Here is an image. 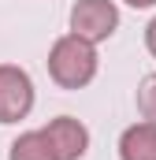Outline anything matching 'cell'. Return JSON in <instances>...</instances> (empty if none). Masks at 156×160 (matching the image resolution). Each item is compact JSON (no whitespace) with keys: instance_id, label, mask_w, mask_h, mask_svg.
<instances>
[{"instance_id":"cell-2","label":"cell","mask_w":156,"mask_h":160,"mask_svg":"<svg viewBox=\"0 0 156 160\" xmlns=\"http://www.w3.org/2000/svg\"><path fill=\"white\" fill-rule=\"evenodd\" d=\"M119 30V8L112 0H75L71 8V34L89 45H100Z\"/></svg>"},{"instance_id":"cell-1","label":"cell","mask_w":156,"mask_h":160,"mask_svg":"<svg viewBox=\"0 0 156 160\" xmlns=\"http://www.w3.org/2000/svg\"><path fill=\"white\" fill-rule=\"evenodd\" d=\"M97 45L82 41L78 34H63L48 48V75L60 89H82L97 78Z\"/></svg>"},{"instance_id":"cell-3","label":"cell","mask_w":156,"mask_h":160,"mask_svg":"<svg viewBox=\"0 0 156 160\" xmlns=\"http://www.w3.org/2000/svg\"><path fill=\"white\" fill-rule=\"evenodd\" d=\"M34 112V78L19 63H0V123H19Z\"/></svg>"},{"instance_id":"cell-7","label":"cell","mask_w":156,"mask_h":160,"mask_svg":"<svg viewBox=\"0 0 156 160\" xmlns=\"http://www.w3.org/2000/svg\"><path fill=\"white\" fill-rule=\"evenodd\" d=\"M138 112L145 116V123H156V71L145 75L138 86Z\"/></svg>"},{"instance_id":"cell-8","label":"cell","mask_w":156,"mask_h":160,"mask_svg":"<svg viewBox=\"0 0 156 160\" xmlns=\"http://www.w3.org/2000/svg\"><path fill=\"white\" fill-rule=\"evenodd\" d=\"M145 48H149V56L156 60V19H149V26H145Z\"/></svg>"},{"instance_id":"cell-9","label":"cell","mask_w":156,"mask_h":160,"mask_svg":"<svg viewBox=\"0 0 156 160\" xmlns=\"http://www.w3.org/2000/svg\"><path fill=\"white\" fill-rule=\"evenodd\" d=\"M130 8H156V0H126Z\"/></svg>"},{"instance_id":"cell-4","label":"cell","mask_w":156,"mask_h":160,"mask_svg":"<svg viewBox=\"0 0 156 160\" xmlns=\"http://www.w3.org/2000/svg\"><path fill=\"white\" fill-rule=\"evenodd\" d=\"M41 130H45V138H48L56 160H82L89 153V130L75 116H56V119H48V127H41Z\"/></svg>"},{"instance_id":"cell-6","label":"cell","mask_w":156,"mask_h":160,"mask_svg":"<svg viewBox=\"0 0 156 160\" xmlns=\"http://www.w3.org/2000/svg\"><path fill=\"white\" fill-rule=\"evenodd\" d=\"M7 160H56V153H52L45 130H26V134H19V138L11 142Z\"/></svg>"},{"instance_id":"cell-5","label":"cell","mask_w":156,"mask_h":160,"mask_svg":"<svg viewBox=\"0 0 156 160\" xmlns=\"http://www.w3.org/2000/svg\"><path fill=\"white\" fill-rule=\"evenodd\" d=\"M119 160H156V123H134L119 134Z\"/></svg>"}]
</instances>
